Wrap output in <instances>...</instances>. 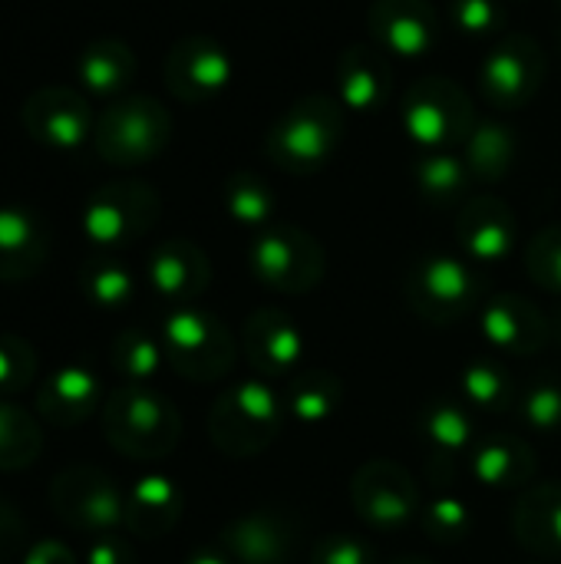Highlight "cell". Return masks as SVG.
Wrapping results in <instances>:
<instances>
[{
	"label": "cell",
	"mask_w": 561,
	"mask_h": 564,
	"mask_svg": "<svg viewBox=\"0 0 561 564\" xmlns=\"http://www.w3.org/2000/svg\"><path fill=\"white\" fill-rule=\"evenodd\" d=\"M83 288L86 294L96 301V304H106V307H116V304H126L129 294H132V278L122 264H112V261H89L83 268Z\"/></svg>",
	"instance_id": "obj_31"
},
{
	"label": "cell",
	"mask_w": 561,
	"mask_h": 564,
	"mask_svg": "<svg viewBox=\"0 0 561 564\" xmlns=\"http://www.w3.org/2000/svg\"><path fill=\"white\" fill-rule=\"evenodd\" d=\"M278 423H281L278 397L261 380H248L218 403L212 416V436L225 453L251 456L271 443Z\"/></svg>",
	"instance_id": "obj_4"
},
{
	"label": "cell",
	"mask_w": 561,
	"mask_h": 564,
	"mask_svg": "<svg viewBox=\"0 0 561 564\" xmlns=\"http://www.w3.org/2000/svg\"><path fill=\"white\" fill-rule=\"evenodd\" d=\"M427 529L433 532L436 542H460L470 529V516H466V506L456 502V499H436L427 516H423Z\"/></svg>",
	"instance_id": "obj_35"
},
{
	"label": "cell",
	"mask_w": 561,
	"mask_h": 564,
	"mask_svg": "<svg viewBox=\"0 0 561 564\" xmlns=\"http://www.w3.org/2000/svg\"><path fill=\"white\" fill-rule=\"evenodd\" d=\"M519 535L539 552H561V489L549 486L529 496L519 509Z\"/></svg>",
	"instance_id": "obj_24"
},
{
	"label": "cell",
	"mask_w": 561,
	"mask_h": 564,
	"mask_svg": "<svg viewBox=\"0 0 561 564\" xmlns=\"http://www.w3.org/2000/svg\"><path fill=\"white\" fill-rule=\"evenodd\" d=\"M93 393H96V380L89 373H83V370H63L50 383L46 400L40 397V403L46 406L50 416H56V410H73V420H79L89 410Z\"/></svg>",
	"instance_id": "obj_29"
},
{
	"label": "cell",
	"mask_w": 561,
	"mask_h": 564,
	"mask_svg": "<svg viewBox=\"0 0 561 564\" xmlns=\"http://www.w3.org/2000/svg\"><path fill=\"white\" fill-rule=\"evenodd\" d=\"M513 152L516 145L506 126L486 122V126H476L470 135V169L483 178H499L509 169Z\"/></svg>",
	"instance_id": "obj_25"
},
{
	"label": "cell",
	"mask_w": 561,
	"mask_h": 564,
	"mask_svg": "<svg viewBox=\"0 0 561 564\" xmlns=\"http://www.w3.org/2000/svg\"><path fill=\"white\" fill-rule=\"evenodd\" d=\"M473 473L493 489H513L529 479L532 456L513 440H486L473 456Z\"/></svg>",
	"instance_id": "obj_23"
},
{
	"label": "cell",
	"mask_w": 561,
	"mask_h": 564,
	"mask_svg": "<svg viewBox=\"0 0 561 564\" xmlns=\"http://www.w3.org/2000/svg\"><path fill=\"white\" fill-rule=\"evenodd\" d=\"M255 274L278 291H308L321 278V248L298 228H271L251 248Z\"/></svg>",
	"instance_id": "obj_9"
},
{
	"label": "cell",
	"mask_w": 561,
	"mask_h": 564,
	"mask_svg": "<svg viewBox=\"0 0 561 564\" xmlns=\"http://www.w3.org/2000/svg\"><path fill=\"white\" fill-rule=\"evenodd\" d=\"M159 215V198L142 182H109L86 202L83 231L93 245L116 248L129 245L152 228Z\"/></svg>",
	"instance_id": "obj_3"
},
{
	"label": "cell",
	"mask_w": 561,
	"mask_h": 564,
	"mask_svg": "<svg viewBox=\"0 0 561 564\" xmlns=\"http://www.w3.org/2000/svg\"><path fill=\"white\" fill-rule=\"evenodd\" d=\"M403 564H430V562H403Z\"/></svg>",
	"instance_id": "obj_42"
},
{
	"label": "cell",
	"mask_w": 561,
	"mask_h": 564,
	"mask_svg": "<svg viewBox=\"0 0 561 564\" xmlns=\"http://www.w3.org/2000/svg\"><path fill=\"white\" fill-rule=\"evenodd\" d=\"M245 347L248 360L268 377H284L301 360V334L278 311H261L248 321Z\"/></svg>",
	"instance_id": "obj_16"
},
{
	"label": "cell",
	"mask_w": 561,
	"mask_h": 564,
	"mask_svg": "<svg viewBox=\"0 0 561 564\" xmlns=\"http://www.w3.org/2000/svg\"><path fill=\"white\" fill-rule=\"evenodd\" d=\"M546 321L522 297H499L483 311V334L509 354H532L546 344Z\"/></svg>",
	"instance_id": "obj_18"
},
{
	"label": "cell",
	"mask_w": 561,
	"mask_h": 564,
	"mask_svg": "<svg viewBox=\"0 0 561 564\" xmlns=\"http://www.w3.org/2000/svg\"><path fill=\"white\" fill-rule=\"evenodd\" d=\"M423 433L430 443H436L443 453H460L473 440V423L460 406L436 403L423 413Z\"/></svg>",
	"instance_id": "obj_28"
},
{
	"label": "cell",
	"mask_w": 561,
	"mask_h": 564,
	"mask_svg": "<svg viewBox=\"0 0 561 564\" xmlns=\"http://www.w3.org/2000/svg\"><path fill=\"white\" fill-rule=\"evenodd\" d=\"M231 83V56L208 36L179 40L165 56V86L182 102H208Z\"/></svg>",
	"instance_id": "obj_10"
},
{
	"label": "cell",
	"mask_w": 561,
	"mask_h": 564,
	"mask_svg": "<svg viewBox=\"0 0 561 564\" xmlns=\"http://www.w3.org/2000/svg\"><path fill=\"white\" fill-rule=\"evenodd\" d=\"M470 403L483 410H503L509 403V377L496 364H473L463 377Z\"/></svg>",
	"instance_id": "obj_32"
},
{
	"label": "cell",
	"mask_w": 561,
	"mask_h": 564,
	"mask_svg": "<svg viewBox=\"0 0 561 564\" xmlns=\"http://www.w3.org/2000/svg\"><path fill=\"white\" fill-rule=\"evenodd\" d=\"M228 549L248 564H281L291 555V535L278 519L251 516L228 532Z\"/></svg>",
	"instance_id": "obj_22"
},
{
	"label": "cell",
	"mask_w": 561,
	"mask_h": 564,
	"mask_svg": "<svg viewBox=\"0 0 561 564\" xmlns=\"http://www.w3.org/2000/svg\"><path fill=\"white\" fill-rule=\"evenodd\" d=\"M460 238L476 261H499L513 248V215L496 198H479L460 215Z\"/></svg>",
	"instance_id": "obj_20"
},
{
	"label": "cell",
	"mask_w": 561,
	"mask_h": 564,
	"mask_svg": "<svg viewBox=\"0 0 561 564\" xmlns=\"http://www.w3.org/2000/svg\"><path fill=\"white\" fill-rule=\"evenodd\" d=\"M225 198H228V212L241 221V225H261V221H268V215H271V192L261 185V178L258 175H235L231 182H228V192H225Z\"/></svg>",
	"instance_id": "obj_30"
},
{
	"label": "cell",
	"mask_w": 561,
	"mask_h": 564,
	"mask_svg": "<svg viewBox=\"0 0 561 564\" xmlns=\"http://www.w3.org/2000/svg\"><path fill=\"white\" fill-rule=\"evenodd\" d=\"M288 406L301 423H321L337 406V383L331 377H301L291 387Z\"/></svg>",
	"instance_id": "obj_27"
},
{
	"label": "cell",
	"mask_w": 561,
	"mask_h": 564,
	"mask_svg": "<svg viewBox=\"0 0 561 564\" xmlns=\"http://www.w3.org/2000/svg\"><path fill=\"white\" fill-rule=\"evenodd\" d=\"M119 367H122L126 377L145 380V377H152L155 367H159V347H155L149 337L132 334V337H126V340L119 344Z\"/></svg>",
	"instance_id": "obj_37"
},
{
	"label": "cell",
	"mask_w": 561,
	"mask_h": 564,
	"mask_svg": "<svg viewBox=\"0 0 561 564\" xmlns=\"http://www.w3.org/2000/svg\"><path fill=\"white\" fill-rule=\"evenodd\" d=\"M542 79V53L532 40L513 36L483 66V96L493 106H522Z\"/></svg>",
	"instance_id": "obj_13"
},
{
	"label": "cell",
	"mask_w": 561,
	"mask_h": 564,
	"mask_svg": "<svg viewBox=\"0 0 561 564\" xmlns=\"http://www.w3.org/2000/svg\"><path fill=\"white\" fill-rule=\"evenodd\" d=\"M410 304L433 324L460 321L479 297V284L473 271L456 258H427L413 268L407 281Z\"/></svg>",
	"instance_id": "obj_7"
},
{
	"label": "cell",
	"mask_w": 561,
	"mask_h": 564,
	"mask_svg": "<svg viewBox=\"0 0 561 564\" xmlns=\"http://www.w3.org/2000/svg\"><path fill=\"white\" fill-rule=\"evenodd\" d=\"M192 564H228L225 558H218V555H198Z\"/></svg>",
	"instance_id": "obj_41"
},
{
	"label": "cell",
	"mask_w": 561,
	"mask_h": 564,
	"mask_svg": "<svg viewBox=\"0 0 561 564\" xmlns=\"http://www.w3.org/2000/svg\"><path fill=\"white\" fill-rule=\"evenodd\" d=\"M165 340L172 364L192 380L222 377L231 364V337L215 317L202 311H175L165 321Z\"/></svg>",
	"instance_id": "obj_8"
},
{
	"label": "cell",
	"mask_w": 561,
	"mask_h": 564,
	"mask_svg": "<svg viewBox=\"0 0 561 564\" xmlns=\"http://www.w3.org/2000/svg\"><path fill=\"white\" fill-rule=\"evenodd\" d=\"M413 482L407 479L403 469L390 463H370L357 479H354V502L357 512L374 525V529H400L413 519Z\"/></svg>",
	"instance_id": "obj_12"
},
{
	"label": "cell",
	"mask_w": 561,
	"mask_h": 564,
	"mask_svg": "<svg viewBox=\"0 0 561 564\" xmlns=\"http://www.w3.org/2000/svg\"><path fill=\"white\" fill-rule=\"evenodd\" d=\"M46 258V225L23 205L0 208V278H26Z\"/></svg>",
	"instance_id": "obj_14"
},
{
	"label": "cell",
	"mask_w": 561,
	"mask_h": 564,
	"mask_svg": "<svg viewBox=\"0 0 561 564\" xmlns=\"http://www.w3.org/2000/svg\"><path fill=\"white\" fill-rule=\"evenodd\" d=\"M142 516H165L169 522L175 519V492L165 479L139 482V489L132 496V519L142 522Z\"/></svg>",
	"instance_id": "obj_36"
},
{
	"label": "cell",
	"mask_w": 561,
	"mask_h": 564,
	"mask_svg": "<svg viewBox=\"0 0 561 564\" xmlns=\"http://www.w3.org/2000/svg\"><path fill=\"white\" fill-rule=\"evenodd\" d=\"M314 564H374V552L364 542H357V539L334 535V539L317 545Z\"/></svg>",
	"instance_id": "obj_38"
},
{
	"label": "cell",
	"mask_w": 561,
	"mask_h": 564,
	"mask_svg": "<svg viewBox=\"0 0 561 564\" xmlns=\"http://www.w3.org/2000/svg\"><path fill=\"white\" fill-rule=\"evenodd\" d=\"M522 420L536 426L539 433H555L561 430V387L542 383L522 400Z\"/></svg>",
	"instance_id": "obj_34"
},
{
	"label": "cell",
	"mask_w": 561,
	"mask_h": 564,
	"mask_svg": "<svg viewBox=\"0 0 561 564\" xmlns=\"http://www.w3.org/2000/svg\"><path fill=\"white\" fill-rule=\"evenodd\" d=\"M23 129L33 142L53 152H73L86 139H93L96 116L83 93L69 86H43L26 96L20 109Z\"/></svg>",
	"instance_id": "obj_5"
},
{
	"label": "cell",
	"mask_w": 561,
	"mask_h": 564,
	"mask_svg": "<svg viewBox=\"0 0 561 564\" xmlns=\"http://www.w3.org/2000/svg\"><path fill=\"white\" fill-rule=\"evenodd\" d=\"M417 182L423 195L436 205H446L463 195L466 188V165L450 152H433L417 165Z\"/></svg>",
	"instance_id": "obj_26"
},
{
	"label": "cell",
	"mask_w": 561,
	"mask_h": 564,
	"mask_svg": "<svg viewBox=\"0 0 561 564\" xmlns=\"http://www.w3.org/2000/svg\"><path fill=\"white\" fill-rule=\"evenodd\" d=\"M172 135L169 112L152 96H126L112 99L93 129L96 152L112 165H142L155 159Z\"/></svg>",
	"instance_id": "obj_1"
},
{
	"label": "cell",
	"mask_w": 561,
	"mask_h": 564,
	"mask_svg": "<svg viewBox=\"0 0 561 564\" xmlns=\"http://www.w3.org/2000/svg\"><path fill=\"white\" fill-rule=\"evenodd\" d=\"M387 86H390V69L384 66V59L374 50L354 46L350 53H344L341 99L350 109H377L387 96Z\"/></svg>",
	"instance_id": "obj_21"
},
{
	"label": "cell",
	"mask_w": 561,
	"mask_h": 564,
	"mask_svg": "<svg viewBox=\"0 0 561 564\" xmlns=\"http://www.w3.org/2000/svg\"><path fill=\"white\" fill-rule=\"evenodd\" d=\"M341 142V109L331 99H304L298 102L271 132L268 149L271 159L284 169L311 172L324 165Z\"/></svg>",
	"instance_id": "obj_2"
},
{
	"label": "cell",
	"mask_w": 561,
	"mask_h": 564,
	"mask_svg": "<svg viewBox=\"0 0 561 564\" xmlns=\"http://www.w3.org/2000/svg\"><path fill=\"white\" fill-rule=\"evenodd\" d=\"M374 33L387 50L420 56L433 46L436 17L420 0H380L374 7Z\"/></svg>",
	"instance_id": "obj_15"
},
{
	"label": "cell",
	"mask_w": 561,
	"mask_h": 564,
	"mask_svg": "<svg viewBox=\"0 0 561 564\" xmlns=\"http://www.w3.org/2000/svg\"><path fill=\"white\" fill-rule=\"evenodd\" d=\"M175 433H179V423L169 403L152 393L129 390V393H119L109 406V436L126 453H136V456L165 453L175 443Z\"/></svg>",
	"instance_id": "obj_11"
},
{
	"label": "cell",
	"mask_w": 561,
	"mask_h": 564,
	"mask_svg": "<svg viewBox=\"0 0 561 564\" xmlns=\"http://www.w3.org/2000/svg\"><path fill=\"white\" fill-rule=\"evenodd\" d=\"M7 354H10V350H0V383H13V380H10V377H13L10 367H13L17 357H7Z\"/></svg>",
	"instance_id": "obj_40"
},
{
	"label": "cell",
	"mask_w": 561,
	"mask_h": 564,
	"mask_svg": "<svg viewBox=\"0 0 561 564\" xmlns=\"http://www.w3.org/2000/svg\"><path fill=\"white\" fill-rule=\"evenodd\" d=\"M403 126L420 145H450L473 129V109L460 86L446 79H423L403 99Z\"/></svg>",
	"instance_id": "obj_6"
},
{
	"label": "cell",
	"mask_w": 561,
	"mask_h": 564,
	"mask_svg": "<svg viewBox=\"0 0 561 564\" xmlns=\"http://www.w3.org/2000/svg\"><path fill=\"white\" fill-rule=\"evenodd\" d=\"M453 17H456V23H460L463 30L483 33V30H493V26H496L499 7H496V0H456Z\"/></svg>",
	"instance_id": "obj_39"
},
{
	"label": "cell",
	"mask_w": 561,
	"mask_h": 564,
	"mask_svg": "<svg viewBox=\"0 0 561 564\" xmlns=\"http://www.w3.org/2000/svg\"><path fill=\"white\" fill-rule=\"evenodd\" d=\"M529 271L542 288L561 291V228H549L536 238L529 251Z\"/></svg>",
	"instance_id": "obj_33"
},
{
	"label": "cell",
	"mask_w": 561,
	"mask_h": 564,
	"mask_svg": "<svg viewBox=\"0 0 561 564\" xmlns=\"http://www.w3.org/2000/svg\"><path fill=\"white\" fill-rule=\"evenodd\" d=\"M76 76L83 83V89L89 96H99V99H116L136 76V56L132 50L122 43V40H93L79 59H76Z\"/></svg>",
	"instance_id": "obj_19"
},
{
	"label": "cell",
	"mask_w": 561,
	"mask_h": 564,
	"mask_svg": "<svg viewBox=\"0 0 561 564\" xmlns=\"http://www.w3.org/2000/svg\"><path fill=\"white\" fill-rule=\"evenodd\" d=\"M149 281L162 297L188 301L208 284V261L188 241H165L149 258Z\"/></svg>",
	"instance_id": "obj_17"
}]
</instances>
